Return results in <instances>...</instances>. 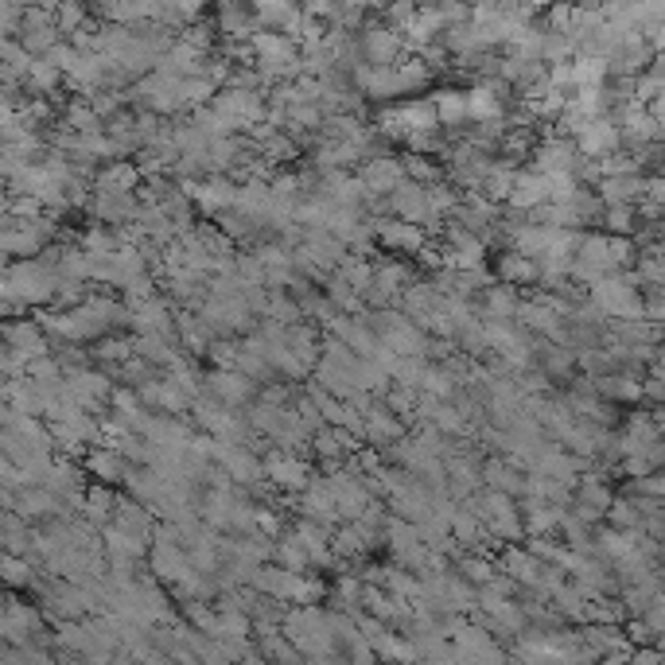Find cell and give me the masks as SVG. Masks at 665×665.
<instances>
[{
	"label": "cell",
	"instance_id": "obj_21",
	"mask_svg": "<svg viewBox=\"0 0 665 665\" xmlns=\"http://www.w3.org/2000/svg\"><path fill=\"white\" fill-rule=\"evenodd\" d=\"M483 487L518 498V494H525V467L514 463V459H506V455H494V459L483 463Z\"/></svg>",
	"mask_w": 665,
	"mask_h": 665
},
{
	"label": "cell",
	"instance_id": "obj_31",
	"mask_svg": "<svg viewBox=\"0 0 665 665\" xmlns=\"http://www.w3.org/2000/svg\"><path fill=\"white\" fill-rule=\"evenodd\" d=\"M90 354H94V362H102L109 370H121L125 362L137 358V347H133V339H125V335H105V339H98V343L90 347Z\"/></svg>",
	"mask_w": 665,
	"mask_h": 665
},
{
	"label": "cell",
	"instance_id": "obj_25",
	"mask_svg": "<svg viewBox=\"0 0 665 665\" xmlns=\"http://www.w3.org/2000/svg\"><path fill=\"white\" fill-rule=\"evenodd\" d=\"M300 514H304L308 522H319V525L343 522V518H339V506H335V494L327 487V479H315L312 487L300 494Z\"/></svg>",
	"mask_w": 665,
	"mask_h": 665
},
{
	"label": "cell",
	"instance_id": "obj_4",
	"mask_svg": "<svg viewBox=\"0 0 665 665\" xmlns=\"http://www.w3.org/2000/svg\"><path fill=\"white\" fill-rule=\"evenodd\" d=\"M370 323H374V331H378L382 347L393 350L397 358H428V343H432V335H428L424 327H417V323L401 312V308L374 312L370 315Z\"/></svg>",
	"mask_w": 665,
	"mask_h": 665
},
{
	"label": "cell",
	"instance_id": "obj_8",
	"mask_svg": "<svg viewBox=\"0 0 665 665\" xmlns=\"http://www.w3.org/2000/svg\"><path fill=\"white\" fill-rule=\"evenodd\" d=\"M133 102L144 109V113H156V117H168V113H179V78L172 74H160L152 70L148 78H140L133 86Z\"/></svg>",
	"mask_w": 665,
	"mask_h": 665
},
{
	"label": "cell",
	"instance_id": "obj_27",
	"mask_svg": "<svg viewBox=\"0 0 665 665\" xmlns=\"http://www.w3.org/2000/svg\"><path fill=\"white\" fill-rule=\"evenodd\" d=\"M494 277H498V284L518 288V284H533V280H541V265H537L533 257H525V253L506 249V253H498V261H494Z\"/></svg>",
	"mask_w": 665,
	"mask_h": 665
},
{
	"label": "cell",
	"instance_id": "obj_29",
	"mask_svg": "<svg viewBox=\"0 0 665 665\" xmlns=\"http://www.w3.org/2000/svg\"><path fill=\"white\" fill-rule=\"evenodd\" d=\"M564 506L557 502H541V498H525L522 502V522L529 529V537H545V533H553L557 525H564Z\"/></svg>",
	"mask_w": 665,
	"mask_h": 665
},
{
	"label": "cell",
	"instance_id": "obj_39",
	"mask_svg": "<svg viewBox=\"0 0 665 665\" xmlns=\"http://www.w3.org/2000/svg\"><path fill=\"white\" fill-rule=\"evenodd\" d=\"M646 319H650L654 327H662L665 331V288H658V292L646 300Z\"/></svg>",
	"mask_w": 665,
	"mask_h": 665
},
{
	"label": "cell",
	"instance_id": "obj_5",
	"mask_svg": "<svg viewBox=\"0 0 665 665\" xmlns=\"http://www.w3.org/2000/svg\"><path fill=\"white\" fill-rule=\"evenodd\" d=\"M467 506L475 510V518L487 525L494 537H506V541H514V537H522V533H525L522 506H518L510 494H498V490H479V494H471V498H467Z\"/></svg>",
	"mask_w": 665,
	"mask_h": 665
},
{
	"label": "cell",
	"instance_id": "obj_22",
	"mask_svg": "<svg viewBox=\"0 0 665 665\" xmlns=\"http://www.w3.org/2000/svg\"><path fill=\"white\" fill-rule=\"evenodd\" d=\"M510 207L518 214H537L541 207H549V175L518 172L514 191H510Z\"/></svg>",
	"mask_w": 665,
	"mask_h": 665
},
{
	"label": "cell",
	"instance_id": "obj_35",
	"mask_svg": "<svg viewBox=\"0 0 665 665\" xmlns=\"http://www.w3.org/2000/svg\"><path fill=\"white\" fill-rule=\"evenodd\" d=\"M634 230H638V214H634V207H607L603 210V234L630 238Z\"/></svg>",
	"mask_w": 665,
	"mask_h": 665
},
{
	"label": "cell",
	"instance_id": "obj_23",
	"mask_svg": "<svg viewBox=\"0 0 665 665\" xmlns=\"http://www.w3.org/2000/svg\"><path fill=\"white\" fill-rule=\"evenodd\" d=\"M140 172L137 164H125V160H113V164H105L102 172L94 175V191L98 195H133L140 187Z\"/></svg>",
	"mask_w": 665,
	"mask_h": 665
},
{
	"label": "cell",
	"instance_id": "obj_2",
	"mask_svg": "<svg viewBox=\"0 0 665 665\" xmlns=\"http://www.w3.org/2000/svg\"><path fill=\"white\" fill-rule=\"evenodd\" d=\"M630 261H634V245L630 238H615V234H588L580 242V253L572 261V273L568 277L580 280V284H599L611 273H623Z\"/></svg>",
	"mask_w": 665,
	"mask_h": 665
},
{
	"label": "cell",
	"instance_id": "obj_32",
	"mask_svg": "<svg viewBox=\"0 0 665 665\" xmlns=\"http://www.w3.org/2000/svg\"><path fill=\"white\" fill-rule=\"evenodd\" d=\"M133 347H137V358H144L156 370H168L175 358H179L172 339H164V335H133Z\"/></svg>",
	"mask_w": 665,
	"mask_h": 665
},
{
	"label": "cell",
	"instance_id": "obj_38",
	"mask_svg": "<svg viewBox=\"0 0 665 665\" xmlns=\"http://www.w3.org/2000/svg\"><path fill=\"white\" fill-rule=\"evenodd\" d=\"M4 572H8V580H12V584H32V580H35L32 564H24L20 557L4 560Z\"/></svg>",
	"mask_w": 665,
	"mask_h": 665
},
{
	"label": "cell",
	"instance_id": "obj_15",
	"mask_svg": "<svg viewBox=\"0 0 665 665\" xmlns=\"http://www.w3.org/2000/svg\"><path fill=\"white\" fill-rule=\"evenodd\" d=\"M86 471H90L94 483H102V487H129L137 463H129L121 452H113V448L98 444L94 452H86Z\"/></svg>",
	"mask_w": 665,
	"mask_h": 665
},
{
	"label": "cell",
	"instance_id": "obj_34",
	"mask_svg": "<svg viewBox=\"0 0 665 665\" xmlns=\"http://www.w3.org/2000/svg\"><path fill=\"white\" fill-rule=\"evenodd\" d=\"M374 261L370 257H358V253H350L347 261H343V269L335 273V277H343L358 292V296H370V288H374Z\"/></svg>",
	"mask_w": 665,
	"mask_h": 665
},
{
	"label": "cell",
	"instance_id": "obj_28",
	"mask_svg": "<svg viewBox=\"0 0 665 665\" xmlns=\"http://www.w3.org/2000/svg\"><path fill=\"white\" fill-rule=\"evenodd\" d=\"M432 105H436V117H440V129H463L471 121V102H467V90H436L432 94Z\"/></svg>",
	"mask_w": 665,
	"mask_h": 665
},
{
	"label": "cell",
	"instance_id": "obj_14",
	"mask_svg": "<svg viewBox=\"0 0 665 665\" xmlns=\"http://www.w3.org/2000/svg\"><path fill=\"white\" fill-rule=\"evenodd\" d=\"M4 350H12V354H20L24 362H35V358H47L51 354V339H47V331L32 323V319H8V327H4Z\"/></svg>",
	"mask_w": 665,
	"mask_h": 665
},
{
	"label": "cell",
	"instance_id": "obj_18",
	"mask_svg": "<svg viewBox=\"0 0 665 665\" xmlns=\"http://www.w3.org/2000/svg\"><path fill=\"white\" fill-rule=\"evenodd\" d=\"M354 452H358V436L347 432V428H319L312 436V459L327 463L331 471H339L343 459ZM331 471H327V475H331Z\"/></svg>",
	"mask_w": 665,
	"mask_h": 665
},
{
	"label": "cell",
	"instance_id": "obj_10",
	"mask_svg": "<svg viewBox=\"0 0 665 665\" xmlns=\"http://www.w3.org/2000/svg\"><path fill=\"white\" fill-rule=\"evenodd\" d=\"M183 191L203 214H214V218L234 210V203H238V179H230V175H207L199 183H183Z\"/></svg>",
	"mask_w": 665,
	"mask_h": 665
},
{
	"label": "cell",
	"instance_id": "obj_16",
	"mask_svg": "<svg viewBox=\"0 0 665 665\" xmlns=\"http://www.w3.org/2000/svg\"><path fill=\"white\" fill-rule=\"evenodd\" d=\"M619 144H623V129H619L615 117H599L576 137V148H580L584 160H607V156L619 152Z\"/></svg>",
	"mask_w": 665,
	"mask_h": 665
},
{
	"label": "cell",
	"instance_id": "obj_36",
	"mask_svg": "<svg viewBox=\"0 0 665 665\" xmlns=\"http://www.w3.org/2000/svg\"><path fill=\"white\" fill-rule=\"evenodd\" d=\"M506 568H510L518 580H525V584H537V580H541V564H537L533 553H525V549H510V553H506Z\"/></svg>",
	"mask_w": 665,
	"mask_h": 665
},
{
	"label": "cell",
	"instance_id": "obj_24",
	"mask_svg": "<svg viewBox=\"0 0 665 665\" xmlns=\"http://www.w3.org/2000/svg\"><path fill=\"white\" fill-rule=\"evenodd\" d=\"M642 195H646V179H642L638 172L607 175V179L599 183V199H603V207H634Z\"/></svg>",
	"mask_w": 665,
	"mask_h": 665
},
{
	"label": "cell",
	"instance_id": "obj_41",
	"mask_svg": "<svg viewBox=\"0 0 665 665\" xmlns=\"http://www.w3.org/2000/svg\"><path fill=\"white\" fill-rule=\"evenodd\" d=\"M654 382L665 385V347L658 350V358H654Z\"/></svg>",
	"mask_w": 665,
	"mask_h": 665
},
{
	"label": "cell",
	"instance_id": "obj_1",
	"mask_svg": "<svg viewBox=\"0 0 665 665\" xmlns=\"http://www.w3.org/2000/svg\"><path fill=\"white\" fill-rule=\"evenodd\" d=\"M4 300L8 312L16 315L20 308H39L47 300H59V273L43 257L35 261H8L4 269Z\"/></svg>",
	"mask_w": 665,
	"mask_h": 665
},
{
	"label": "cell",
	"instance_id": "obj_11",
	"mask_svg": "<svg viewBox=\"0 0 665 665\" xmlns=\"http://www.w3.org/2000/svg\"><path fill=\"white\" fill-rule=\"evenodd\" d=\"M385 210H393V218H401V222H413V226H424V230H440V222H436L432 210H428V187H424V183L405 179V183L385 199Z\"/></svg>",
	"mask_w": 665,
	"mask_h": 665
},
{
	"label": "cell",
	"instance_id": "obj_17",
	"mask_svg": "<svg viewBox=\"0 0 665 665\" xmlns=\"http://www.w3.org/2000/svg\"><path fill=\"white\" fill-rule=\"evenodd\" d=\"M129 327H133L137 335H164V339H172V331H175L172 304H168L164 296H152V300H144V304H129Z\"/></svg>",
	"mask_w": 665,
	"mask_h": 665
},
{
	"label": "cell",
	"instance_id": "obj_13",
	"mask_svg": "<svg viewBox=\"0 0 665 665\" xmlns=\"http://www.w3.org/2000/svg\"><path fill=\"white\" fill-rule=\"evenodd\" d=\"M580 164V148L572 137H549L533 148V172L541 175H576Z\"/></svg>",
	"mask_w": 665,
	"mask_h": 665
},
{
	"label": "cell",
	"instance_id": "obj_19",
	"mask_svg": "<svg viewBox=\"0 0 665 665\" xmlns=\"http://www.w3.org/2000/svg\"><path fill=\"white\" fill-rule=\"evenodd\" d=\"M378 242H382V249H393V253L420 257L428 249V230L413 226V222H401V218H385V222H378Z\"/></svg>",
	"mask_w": 665,
	"mask_h": 665
},
{
	"label": "cell",
	"instance_id": "obj_12",
	"mask_svg": "<svg viewBox=\"0 0 665 665\" xmlns=\"http://www.w3.org/2000/svg\"><path fill=\"white\" fill-rule=\"evenodd\" d=\"M362 187H366V195L378 203V199H389L409 175H405V160H397V156H378V160H370V164H362Z\"/></svg>",
	"mask_w": 665,
	"mask_h": 665
},
{
	"label": "cell",
	"instance_id": "obj_40",
	"mask_svg": "<svg viewBox=\"0 0 665 665\" xmlns=\"http://www.w3.org/2000/svg\"><path fill=\"white\" fill-rule=\"evenodd\" d=\"M463 576H471V580H490V564L483 557H467L463 560Z\"/></svg>",
	"mask_w": 665,
	"mask_h": 665
},
{
	"label": "cell",
	"instance_id": "obj_26",
	"mask_svg": "<svg viewBox=\"0 0 665 665\" xmlns=\"http://www.w3.org/2000/svg\"><path fill=\"white\" fill-rule=\"evenodd\" d=\"M518 312H522L518 288L490 284L487 292H483V319H490V323H518Z\"/></svg>",
	"mask_w": 665,
	"mask_h": 665
},
{
	"label": "cell",
	"instance_id": "obj_9",
	"mask_svg": "<svg viewBox=\"0 0 665 665\" xmlns=\"http://www.w3.org/2000/svg\"><path fill=\"white\" fill-rule=\"evenodd\" d=\"M265 479H269L273 487L296 490V494H304V490L315 483V479H312V463H308L304 455L280 452V448L265 452Z\"/></svg>",
	"mask_w": 665,
	"mask_h": 665
},
{
	"label": "cell",
	"instance_id": "obj_30",
	"mask_svg": "<svg viewBox=\"0 0 665 665\" xmlns=\"http://www.w3.org/2000/svg\"><path fill=\"white\" fill-rule=\"evenodd\" d=\"M137 195H98L94 191V199H90V214L105 222V226H117V222H133L137 218Z\"/></svg>",
	"mask_w": 665,
	"mask_h": 665
},
{
	"label": "cell",
	"instance_id": "obj_20",
	"mask_svg": "<svg viewBox=\"0 0 665 665\" xmlns=\"http://www.w3.org/2000/svg\"><path fill=\"white\" fill-rule=\"evenodd\" d=\"M67 389L74 393V401L90 413V409H98V405H109V397H113V389L117 385L109 382V374H102V370H78V374H70L67 378Z\"/></svg>",
	"mask_w": 665,
	"mask_h": 665
},
{
	"label": "cell",
	"instance_id": "obj_37",
	"mask_svg": "<svg viewBox=\"0 0 665 665\" xmlns=\"http://www.w3.org/2000/svg\"><path fill=\"white\" fill-rule=\"evenodd\" d=\"M405 175L413 179V183H424V187H432V183H440L436 179V164L428 160V156H420V152H405Z\"/></svg>",
	"mask_w": 665,
	"mask_h": 665
},
{
	"label": "cell",
	"instance_id": "obj_6",
	"mask_svg": "<svg viewBox=\"0 0 665 665\" xmlns=\"http://www.w3.org/2000/svg\"><path fill=\"white\" fill-rule=\"evenodd\" d=\"M358 51H362L366 67H397L401 55L409 51V43H405L401 28H393V24H366L358 35Z\"/></svg>",
	"mask_w": 665,
	"mask_h": 665
},
{
	"label": "cell",
	"instance_id": "obj_7",
	"mask_svg": "<svg viewBox=\"0 0 665 665\" xmlns=\"http://www.w3.org/2000/svg\"><path fill=\"white\" fill-rule=\"evenodd\" d=\"M203 393L214 397L218 405L234 409V413H249L253 401L261 397V393H257V382H249L245 374H234V370H210L207 378H203Z\"/></svg>",
	"mask_w": 665,
	"mask_h": 665
},
{
	"label": "cell",
	"instance_id": "obj_33",
	"mask_svg": "<svg viewBox=\"0 0 665 665\" xmlns=\"http://www.w3.org/2000/svg\"><path fill=\"white\" fill-rule=\"evenodd\" d=\"M595 389H599V397H611V401H623V405H634V401L646 397V385L634 374H607V378L595 382Z\"/></svg>",
	"mask_w": 665,
	"mask_h": 665
},
{
	"label": "cell",
	"instance_id": "obj_3",
	"mask_svg": "<svg viewBox=\"0 0 665 665\" xmlns=\"http://www.w3.org/2000/svg\"><path fill=\"white\" fill-rule=\"evenodd\" d=\"M592 292V308L603 319H615V323H634V319H646V300L638 296V284L627 273H611L599 284L588 288Z\"/></svg>",
	"mask_w": 665,
	"mask_h": 665
}]
</instances>
